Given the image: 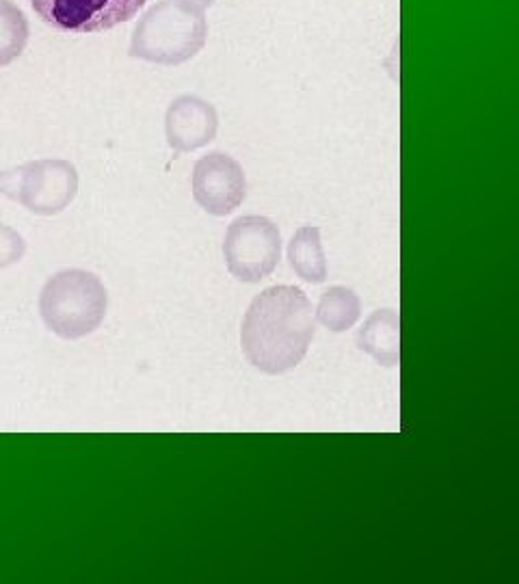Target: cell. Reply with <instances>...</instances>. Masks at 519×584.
Segmentation results:
<instances>
[{
    "label": "cell",
    "instance_id": "cell-6",
    "mask_svg": "<svg viewBox=\"0 0 519 584\" xmlns=\"http://www.w3.org/2000/svg\"><path fill=\"white\" fill-rule=\"evenodd\" d=\"M148 0H31L35 13L61 33L87 35L130 22Z\"/></svg>",
    "mask_w": 519,
    "mask_h": 584
},
{
    "label": "cell",
    "instance_id": "cell-7",
    "mask_svg": "<svg viewBox=\"0 0 519 584\" xmlns=\"http://www.w3.org/2000/svg\"><path fill=\"white\" fill-rule=\"evenodd\" d=\"M191 189L199 208L212 217H225L245 202L247 176L230 154L210 152L195 163Z\"/></svg>",
    "mask_w": 519,
    "mask_h": 584
},
{
    "label": "cell",
    "instance_id": "cell-9",
    "mask_svg": "<svg viewBox=\"0 0 519 584\" xmlns=\"http://www.w3.org/2000/svg\"><path fill=\"white\" fill-rule=\"evenodd\" d=\"M357 347L381 366L401 364V318L396 310H377L357 334Z\"/></svg>",
    "mask_w": 519,
    "mask_h": 584
},
{
    "label": "cell",
    "instance_id": "cell-3",
    "mask_svg": "<svg viewBox=\"0 0 519 584\" xmlns=\"http://www.w3.org/2000/svg\"><path fill=\"white\" fill-rule=\"evenodd\" d=\"M109 310V295L98 275L65 269L50 277L39 292V314L63 340H81L96 331Z\"/></svg>",
    "mask_w": 519,
    "mask_h": 584
},
{
    "label": "cell",
    "instance_id": "cell-11",
    "mask_svg": "<svg viewBox=\"0 0 519 584\" xmlns=\"http://www.w3.org/2000/svg\"><path fill=\"white\" fill-rule=\"evenodd\" d=\"M316 316L329 331L342 334V331L353 329L359 321V316H362V301H359L353 288L331 286L321 295Z\"/></svg>",
    "mask_w": 519,
    "mask_h": 584
},
{
    "label": "cell",
    "instance_id": "cell-4",
    "mask_svg": "<svg viewBox=\"0 0 519 584\" xmlns=\"http://www.w3.org/2000/svg\"><path fill=\"white\" fill-rule=\"evenodd\" d=\"M78 193V171L63 158H42L0 171V195L18 202L33 215L55 217Z\"/></svg>",
    "mask_w": 519,
    "mask_h": 584
},
{
    "label": "cell",
    "instance_id": "cell-8",
    "mask_svg": "<svg viewBox=\"0 0 519 584\" xmlns=\"http://www.w3.org/2000/svg\"><path fill=\"white\" fill-rule=\"evenodd\" d=\"M219 113L210 102L197 96H180L169 104L165 135L176 152H195L217 137Z\"/></svg>",
    "mask_w": 519,
    "mask_h": 584
},
{
    "label": "cell",
    "instance_id": "cell-10",
    "mask_svg": "<svg viewBox=\"0 0 519 584\" xmlns=\"http://www.w3.org/2000/svg\"><path fill=\"white\" fill-rule=\"evenodd\" d=\"M288 260L292 271L308 284H323L327 280V258L316 225H303L288 245Z\"/></svg>",
    "mask_w": 519,
    "mask_h": 584
},
{
    "label": "cell",
    "instance_id": "cell-12",
    "mask_svg": "<svg viewBox=\"0 0 519 584\" xmlns=\"http://www.w3.org/2000/svg\"><path fill=\"white\" fill-rule=\"evenodd\" d=\"M29 20L9 0H0V68L16 61L29 44Z\"/></svg>",
    "mask_w": 519,
    "mask_h": 584
},
{
    "label": "cell",
    "instance_id": "cell-5",
    "mask_svg": "<svg viewBox=\"0 0 519 584\" xmlns=\"http://www.w3.org/2000/svg\"><path fill=\"white\" fill-rule=\"evenodd\" d=\"M223 258L238 282L258 284L277 269L282 258V234L266 217H238L225 232Z\"/></svg>",
    "mask_w": 519,
    "mask_h": 584
},
{
    "label": "cell",
    "instance_id": "cell-2",
    "mask_svg": "<svg viewBox=\"0 0 519 584\" xmlns=\"http://www.w3.org/2000/svg\"><path fill=\"white\" fill-rule=\"evenodd\" d=\"M208 39L204 9L184 0H161L143 13L130 39V57L156 63L180 65L202 52Z\"/></svg>",
    "mask_w": 519,
    "mask_h": 584
},
{
    "label": "cell",
    "instance_id": "cell-13",
    "mask_svg": "<svg viewBox=\"0 0 519 584\" xmlns=\"http://www.w3.org/2000/svg\"><path fill=\"white\" fill-rule=\"evenodd\" d=\"M26 254V243L22 234H18L9 225L0 223V271L11 267L24 258Z\"/></svg>",
    "mask_w": 519,
    "mask_h": 584
},
{
    "label": "cell",
    "instance_id": "cell-1",
    "mask_svg": "<svg viewBox=\"0 0 519 584\" xmlns=\"http://www.w3.org/2000/svg\"><path fill=\"white\" fill-rule=\"evenodd\" d=\"M316 334L312 301L297 286H271L249 303L241 327L247 362L264 375H286L308 355Z\"/></svg>",
    "mask_w": 519,
    "mask_h": 584
},
{
    "label": "cell",
    "instance_id": "cell-14",
    "mask_svg": "<svg viewBox=\"0 0 519 584\" xmlns=\"http://www.w3.org/2000/svg\"><path fill=\"white\" fill-rule=\"evenodd\" d=\"M184 3H189V5H195L199 9H206L210 5H215V0H184Z\"/></svg>",
    "mask_w": 519,
    "mask_h": 584
}]
</instances>
